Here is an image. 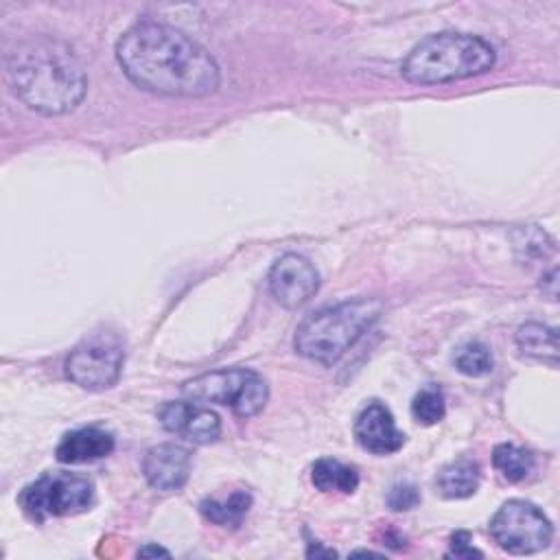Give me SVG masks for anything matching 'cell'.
<instances>
[{
  "instance_id": "obj_1",
  "label": "cell",
  "mask_w": 560,
  "mask_h": 560,
  "mask_svg": "<svg viewBox=\"0 0 560 560\" xmlns=\"http://www.w3.org/2000/svg\"><path fill=\"white\" fill-rule=\"evenodd\" d=\"M116 59L131 83L162 96H208L221 81L219 66L203 46L155 20L127 28L116 42Z\"/></svg>"
},
{
  "instance_id": "obj_2",
  "label": "cell",
  "mask_w": 560,
  "mask_h": 560,
  "mask_svg": "<svg viewBox=\"0 0 560 560\" xmlns=\"http://www.w3.org/2000/svg\"><path fill=\"white\" fill-rule=\"evenodd\" d=\"M7 72L15 96L44 116L72 112L88 90L85 72L74 52L48 37L18 44L7 57Z\"/></svg>"
},
{
  "instance_id": "obj_3",
  "label": "cell",
  "mask_w": 560,
  "mask_h": 560,
  "mask_svg": "<svg viewBox=\"0 0 560 560\" xmlns=\"http://www.w3.org/2000/svg\"><path fill=\"white\" fill-rule=\"evenodd\" d=\"M381 311L383 304L374 298H354L324 306L302 319L293 337V348L308 361L332 365L372 328Z\"/></svg>"
},
{
  "instance_id": "obj_4",
  "label": "cell",
  "mask_w": 560,
  "mask_h": 560,
  "mask_svg": "<svg viewBox=\"0 0 560 560\" xmlns=\"http://www.w3.org/2000/svg\"><path fill=\"white\" fill-rule=\"evenodd\" d=\"M492 66L494 50L481 37L468 33H435L409 50L400 72L409 83L433 85L477 77Z\"/></svg>"
},
{
  "instance_id": "obj_5",
  "label": "cell",
  "mask_w": 560,
  "mask_h": 560,
  "mask_svg": "<svg viewBox=\"0 0 560 560\" xmlns=\"http://www.w3.org/2000/svg\"><path fill=\"white\" fill-rule=\"evenodd\" d=\"M182 394L197 402L230 407L238 418H252L262 411L269 387L265 378L247 368H223L199 374L182 385Z\"/></svg>"
},
{
  "instance_id": "obj_6",
  "label": "cell",
  "mask_w": 560,
  "mask_h": 560,
  "mask_svg": "<svg viewBox=\"0 0 560 560\" xmlns=\"http://www.w3.org/2000/svg\"><path fill=\"white\" fill-rule=\"evenodd\" d=\"M18 503L35 523L55 516H72L90 510L94 503V486L88 477L74 472H44L24 486Z\"/></svg>"
},
{
  "instance_id": "obj_7",
  "label": "cell",
  "mask_w": 560,
  "mask_h": 560,
  "mask_svg": "<svg viewBox=\"0 0 560 560\" xmlns=\"http://www.w3.org/2000/svg\"><path fill=\"white\" fill-rule=\"evenodd\" d=\"M490 536L503 551L525 556L545 549L551 542L553 527L534 503L510 499L490 518Z\"/></svg>"
},
{
  "instance_id": "obj_8",
  "label": "cell",
  "mask_w": 560,
  "mask_h": 560,
  "mask_svg": "<svg viewBox=\"0 0 560 560\" xmlns=\"http://www.w3.org/2000/svg\"><path fill=\"white\" fill-rule=\"evenodd\" d=\"M125 348L116 332H94L66 359L68 378L90 392L112 387L122 370Z\"/></svg>"
},
{
  "instance_id": "obj_9",
  "label": "cell",
  "mask_w": 560,
  "mask_h": 560,
  "mask_svg": "<svg viewBox=\"0 0 560 560\" xmlns=\"http://www.w3.org/2000/svg\"><path fill=\"white\" fill-rule=\"evenodd\" d=\"M269 291L284 308H300L319 289V273L313 262L300 254L280 256L269 269Z\"/></svg>"
},
{
  "instance_id": "obj_10",
  "label": "cell",
  "mask_w": 560,
  "mask_h": 560,
  "mask_svg": "<svg viewBox=\"0 0 560 560\" xmlns=\"http://www.w3.org/2000/svg\"><path fill=\"white\" fill-rule=\"evenodd\" d=\"M162 427L192 444H210L221 435L219 416L197 400H168L158 409Z\"/></svg>"
},
{
  "instance_id": "obj_11",
  "label": "cell",
  "mask_w": 560,
  "mask_h": 560,
  "mask_svg": "<svg viewBox=\"0 0 560 560\" xmlns=\"http://www.w3.org/2000/svg\"><path fill=\"white\" fill-rule=\"evenodd\" d=\"M192 457L190 451L175 442H162L151 446L142 459V472L151 488L160 492H177L190 477Z\"/></svg>"
},
{
  "instance_id": "obj_12",
  "label": "cell",
  "mask_w": 560,
  "mask_h": 560,
  "mask_svg": "<svg viewBox=\"0 0 560 560\" xmlns=\"http://www.w3.org/2000/svg\"><path fill=\"white\" fill-rule=\"evenodd\" d=\"M354 438L359 446L374 455L396 453L405 444V433L396 427L392 411L378 402H368L354 420Z\"/></svg>"
},
{
  "instance_id": "obj_13",
  "label": "cell",
  "mask_w": 560,
  "mask_h": 560,
  "mask_svg": "<svg viewBox=\"0 0 560 560\" xmlns=\"http://www.w3.org/2000/svg\"><path fill=\"white\" fill-rule=\"evenodd\" d=\"M116 446V440L109 431L101 427H81L68 431L57 444V459L61 464H88L107 457Z\"/></svg>"
},
{
  "instance_id": "obj_14",
  "label": "cell",
  "mask_w": 560,
  "mask_h": 560,
  "mask_svg": "<svg viewBox=\"0 0 560 560\" xmlns=\"http://www.w3.org/2000/svg\"><path fill=\"white\" fill-rule=\"evenodd\" d=\"M438 490L446 499H466L472 497L481 481V468L475 459L459 457L448 462L438 472Z\"/></svg>"
},
{
  "instance_id": "obj_15",
  "label": "cell",
  "mask_w": 560,
  "mask_h": 560,
  "mask_svg": "<svg viewBox=\"0 0 560 560\" xmlns=\"http://www.w3.org/2000/svg\"><path fill=\"white\" fill-rule=\"evenodd\" d=\"M249 508L252 494L247 490H234L228 497H208L199 503L201 516L221 527H238Z\"/></svg>"
},
{
  "instance_id": "obj_16",
  "label": "cell",
  "mask_w": 560,
  "mask_h": 560,
  "mask_svg": "<svg viewBox=\"0 0 560 560\" xmlns=\"http://www.w3.org/2000/svg\"><path fill=\"white\" fill-rule=\"evenodd\" d=\"M311 481L319 492L352 494L359 486V472L335 457H322L311 468Z\"/></svg>"
},
{
  "instance_id": "obj_17",
  "label": "cell",
  "mask_w": 560,
  "mask_h": 560,
  "mask_svg": "<svg viewBox=\"0 0 560 560\" xmlns=\"http://www.w3.org/2000/svg\"><path fill=\"white\" fill-rule=\"evenodd\" d=\"M516 346L525 357L545 361L549 365L558 363V332L540 322H527L516 332Z\"/></svg>"
},
{
  "instance_id": "obj_18",
  "label": "cell",
  "mask_w": 560,
  "mask_h": 560,
  "mask_svg": "<svg viewBox=\"0 0 560 560\" xmlns=\"http://www.w3.org/2000/svg\"><path fill=\"white\" fill-rule=\"evenodd\" d=\"M492 464L501 472V477L510 483L525 481L534 470V455L516 444L503 442L492 451Z\"/></svg>"
},
{
  "instance_id": "obj_19",
  "label": "cell",
  "mask_w": 560,
  "mask_h": 560,
  "mask_svg": "<svg viewBox=\"0 0 560 560\" xmlns=\"http://www.w3.org/2000/svg\"><path fill=\"white\" fill-rule=\"evenodd\" d=\"M444 411H446L444 394L438 385L422 387L411 400V416L416 422H420L424 427L438 424L444 418Z\"/></svg>"
},
{
  "instance_id": "obj_20",
  "label": "cell",
  "mask_w": 560,
  "mask_h": 560,
  "mask_svg": "<svg viewBox=\"0 0 560 560\" xmlns=\"http://www.w3.org/2000/svg\"><path fill=\"white\" fill-rule=\"evenodd\" d=\"M455 368L466 376H486L492 372L494 361L481 341H468L455 352Z\"/></svg>"
},
{
  "instance_id": "obj_21",
  "label": "cell",
  "mask_w": 560,
  "mask_h": 560,
  "mask_svg": "<svg viewBox=\"0 0 560 560\" xmlns=\"http://www.w3.org/2000/svg\"><path fill=\"white\" fill-rule=\"evenodd\" d=\"M387 505L394 512H407L413 510L420 503V490L413 483H396L387 492Z\"/></svg>"
},
{
  "instance_id": "obj_22",
  "label": "cell",
  "mask_w": 560,
  "mask_h": 560,
  "mask_svg": "<svg viewBox=\"0 0 560 560\" xmlns=\"http://www.w3.org/2000/svg\"><path fill=\"white\" fill-rule=\"evenodd\" d=\"M448 556H455V558H472V556H477V558H481L483 553H481L479 549H475V547H472V542H470V534H468V532H464V529H459V532H455V534L451 536V549H448Z\"/></svg>"
},
{
  "instance_id": "obj_23",
  "label": "cell",
  "mask_w": 560,
  "mask_h": 560,
  "mask_svg": "<svg viewBox=\"0 0 560 560\" xmlns=\"http://www.w3.org/2000/svg\"><path fill=\"white\" fill-rule=\"evenodd\" d=\"M138 556H168V551L166 549H162V547H155V545H147V547H142L140 551H138Z\"/></svg>"
}]
</instances>
